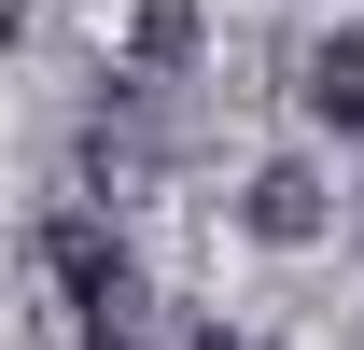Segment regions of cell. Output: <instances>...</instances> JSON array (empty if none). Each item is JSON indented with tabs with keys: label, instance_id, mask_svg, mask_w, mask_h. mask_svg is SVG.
<instances>
[{
	"label": "cell",
	"instance_id": "6da1fadb",
	"mask_svg": "<svg viewBox=\"0 0 364 350\" xmlns=\"http://www.w3.org/2000/svg\"><path fill=\"white\" fill-rule=\"evenodd\" d=\"M28 266L70 295V322H98V308L140 295V266H127V238H112V211H43V224H28Z\"/></svg>",
	"mask_w": 364,
	"mask_h": 350
},
{
	"label": "cell",
	"instance_id": "7a4b0ae2",
	"mask_svg": "<svg viewBox=\"0 0 364 350\" xmlns=\"http://www.w3.org/2000/svg\"><path fill=\"white\" fill-rule=\"evenodd\" d=\"M238 224H252V238H267V253H309L322 224H336V182H322L309 154H267V169L238 182Z\"/></svg>",
	"mask_w": 364,
	"mask_h": 350
},
{
	"label": "cell",
	"instance_id": "3957f363",
	"mask_svg": "<svg viewBox=\"0 0 364 350\" xmlns=\"http://www.w3.org/2000/svg\"><path fill=\"white\" fill-rule=\"evenodd\" d=\"M294 98H309L336 140H364V28H322V43L294 56Z\"/></svg>",
	"mask_w": 364,
	"mask_h": 350
},
{
	"label": "cell",
	"instance_id": "277c9868",
	"mask_svg": "<svg viewBox=\"0 0 364 350\" xmlns=\"http://www.w3.org/2000/svg\"><path fill=\"white\" fill-rule=\"evenodd\" d=\"M196 43H210V0H140L127 14V85H168Z\"/></svg>",
	"mask_w": 364,
	"mask_h": 350
},
{
	"label": "cell",
	"instance_id": "5b68a950",
	"mask_svg": "<svg viewBox=\"0 0 364 350\" xmlns=\"http://www.w3.org/2000/svg\"><path fill=\"white\" fill-rule=\"evenodd\" d=\"M168 350H252V336H225V322H196V336H168Z\"/></svg>",
	"mask_w": 364,
	"mask_h": 350
}]
</instances>
